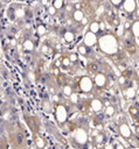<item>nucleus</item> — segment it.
<instances>
[{
    "label": "nucleus",
    "mask_w": 139,
    "mask_h": 149,
    "mask_svg": "<svg viewBox=\"0 0 139 149\" xmlns=\"http://www.w3.org/2000/svg\"><path fill=\"white\" fill-rule=\"evenodd\" d=\"M117 38L112 35H104L99 40V47L106 54H114L117 50Z\"/></svg>",
    "instance_id": "f257e3e1"
},
{
    "label": "nucleus",
    "mask_w": 139,
    "mask_h": 149,
    "mask_svg": "<svg viewBox=\"0 0 139 149\" xmlns=\"http://www.w3.org/2000/svg\"><path fill=\"white\" fill-rule=\"evenodd\" d=\"M11 142H12L14 149H20L23 146V143H25V135H23V133L22 132H16L13 135Z\"/></svg>",
    "instance_id": "f03ea898"
},
{
    "label": "nucleus",
    "mask_w": 139,
    "mask_h": 149,
    "mask_svg": "<svg viewBox=\"0 0 139 149\" xmlns=\"http://www.w3.org/2000/svg\"><path fill=\"white\" fill-rule=\"evenodd\" d=\"M123 8L127 13H133L137 8V2L135 0H124L123 1Z\"/></svg>",
    "instance_id": "7ed1b4c3"
},
{
    "label": "nucleus",
    "mask_w": 139,
    "mask_h": 149,
    "mask_svg": "<svg viewBox=\"0 0 139 149\" xmlns=\"http://www.w3.org/2000/svg\"><path fill=\"white\" fill-rule=\"evenodd\" d=\"M84 42H85V44H86V45H92V44L96 42V36H95V34H93V33H91V31H89V33L85 35Z\"/></svg>",
    "instance_id": "20e7f679"
},
{
    "label": "nucleus",
    "mask_w": 139,
    "mask_h": 149,
    "mask_svg": "<svg viewBox=\"0 0 139 149\" xmlns=\"http://www.w3.org/2000/svg\"><path fill=\"white\" fill-rule=\"evenodd\" d=\"M81 86H82V90H84V91H90V90H91V86H92L91 80H90L88 77L83 78V79H82V84H81Z\"/></svg>",
    "instance_id": "39448f33"
},
{
    "label": "nucleus",
    "mask_w": 139,
    "mask_h": 149,
    "mask_svg": "<svg viewBox=\"0 0 139 149\" xmlns=\"http://www.w3.org/2000/svg\"><path fill=\"white\" fill-rule=\"evenodd\" d=\"M83 17H84V14H83V12H82L81 9H76V10H74V13H72V19H74L75 21L79 22V21L83 20Z\"/></svg>",
    "instance_id": "423d86ee"
},
{
    "label": "nucleus",
    "mask_w": 139,
    "mask_h": 149,
    "mask_svg": "<svg viewBox=\"0 0 139 149\" xmlns=\"http://www.w3.org/2000/svg\"><path fill=\"white\" fill-rule=\"evenodd\" d=\"M95 81H96V84H97L98 86H103V85L105 84V81H106V78H105L104 74L98 73V74L96 76V78H95Z\"/></svg>",
    "instance_id": "0eeeda50"
},
{
    "label": "nucleus",
    "mask_w": 139,
    "mask_h": 149,
    "mask_svg": "<svg viewBox=\"0 0 139 149\" xmlns=\"http://www.w3.org/2000/svg\"><path fill=\"white\" fill-rule=\"evenodd\" d=\"M132 33H133L134 36L139 37V20L133 22V24H132Z\"/></svg>",
    "instance_id": "6e6552de"
},
{
    "label": "nucleus",
    "mask_w": 139,
    "mask_h": 149,
    "mask_svg": "<svg viewBox=\"0 0 139 149\" xmlns=\"http://www.w3.org/2000/svg\"><path fill=\"white\" fill-rule=\"evenodd\" d=\"M98 30H99V23L96 22V21L91 22V23H90V31L93 33V34H96Z\"/></svg>",
    "instance_id": "1a4fd4ad"
},
{
    "label": "nucleus",
    "mask_w": 139,
    "mask_h": 149,
    "mask_svg": "<svg viewBox=\"0 0 139 149\" xmlns=\"http://www.w3.org/2000/svg\"><path fill=\"white\" fill-rule=\"evenodd\" d=\"M53 6L56 8V10H57V9H61V8L63 7V0H54Z\"/></svg>",
    "instance_id": "9d476101"
},
{
    "label": "nucleus",
    "mask_w": 139,
    "mask_h": 149,
    "mask_svg": "<svg viewBox=\"0 0 139 149\" xmlns=\"http://www.w3.org/2000/svg\"><path fill=\"white\" fill-rule=\"evenodd\" d=\"M64 38L67 40V41H72V38H74V34L72 33H70V31H67L65 34H64Z\"/></svg>",
    "instance_id": "9b49d317"
},
{
    "label": "nucleus",
    "mask_w": 139,
    "mask_h": 149,
    "mask_svg": "<svg viewBox=\"0 0 139 149\" xmlns=\"http://www.w3.org/2000/svg\"><path fill=\"white\" fill-rule=\"evenodd\" d=\"M6 148H7V142H6V140L0 139V149H6Z\"/></svg>",
    "instance_id": "f8f14e48"
},
{
    "label": "nucleus",
    "mask_w": 139,
    "mask_h": 149,
    "mask_svg": "<svg viewBox=\"0 0 139 149\" xmlns=\"http://www.w3.org/2000/svg\"><path fill=\"white\" fill-rule=\"evenodd\" d=\"M123 1H124V0H110V2H111L113 6H119V5H121Z\"/></svg>",
    "instance_id": "ddd939ff"
},
{
    "label": "nucleus",
    "mask_w": 139,
    "mask_h": 149,
    "mask_svg": "<svg viewBox=\"0 0 139 149\" xmlns=\"http://www.w3.org/2000/svg\"><path fill=\"white\" fill-rule=\"evenodd\" d=\"M48 12H49V14H51V15H54V14L56 13V8H55L54 6H50V7L48 8Z\"/></svg>",
    "instance_id": "4468645a"
},
{
    "label": "nucleus",
    "mask_w": 139,
    "mask_h": 149,
    "mask_svg": "<svg viewBox=\"0 0 139 149\" xmlns=\"http://www.w3.org/2000/svg\"><path fill=\"white\" fill-rule=\"evenodd\" d=\"M64 92H65L67 94H70V92H71L70 87H69V86H65V88H64Z\"/></svg>",
    "instance_id": "2eb2a0df"
},
{
    "label": "nucleus",
    "mask_w": 139,
    "mask_h": 149,
    "mask_svg": "<svg viewBox=\"0 0 139 149\" xmlns=\"http://www.w3.org/2000/svg\"><path fill=\"white\" fill-rule=\"evenodd\" d=\"M79 51H81L82 54H85V48H83V47H79Z\"/></svg>",
    "instance_id": "dca6fc26"
},
{
    "label": "nucleus",
    "mask_w": 139,
    "mask_h": 149,
    "mask_svg": "<svg viewBox=\"0 0 139 149\" xmlns=\"http://www.w3.org/2000/svg\"><path fill=\"white\" fill-rule=\"evenodd\" d=\"M47 2H48V0H42V3H43V5H46Z\"/></svg>",
    "instance_id": "f3484780"
}]
</instances>
